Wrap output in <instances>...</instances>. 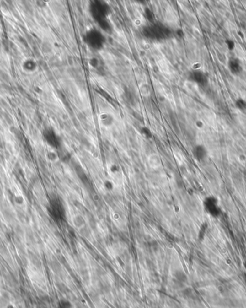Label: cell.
<instances>
[{"instance_id":"1","label":"cell","mask_w":246,"mask_h":308,"mask_svg":"<svg viewBox=\"0 0 246 308\" xmlns=\"http://www.w3.org/2000/svg\"><path fill=\"white\" fill-rule=\"evenodd\" d=\"M87 41L88 45L97 50L102 48L105 43L104 35L94 29L91 30L87 33Z\"/></svg>"},{"instance_id":"2","label":"cell","mask_w":246,"mask_h":308,"mask_svg":"<svg viewBox=\"0 0 246 308\" xmlns=\"http://www.w3.org/2000/svg\"><path fill=\"white\" fill-rule=\"evenodd\" d=\"M99 120L101 125L104 127H111L115 121L114 117L108 112L102 113V114L99 115Z\"/></svg>"},{"instance_id":"3","label":"cell","mask_w":246,"mask_h":308,"mask_svg":"<svg viewBox=\"0 0 246 308\" xmlns=\"http://www.w3.org/2000/svg\"><path fill=\"white\" fill-rule=\"evenodd\" d=\"M72 222H73V226H74L76 228L78 229V230L82 229L86 225V220L84 217L80 213L74 214V215H73L72 218Z\"/></svg>"},{"instance_id":"4","label":"cell","mask_w":246,"mask_h":308,"mask_svg":"<svg viewBox=\"0 0 246 308\" xmlns=\"http://www.w3.org/2000/svg\"><path fill=\"white\" fill-rule=\"evenodd\" d=\"M191 78L194 82L199 84H205L206 82V76L205 74L199 71H194L191 74Z\"/></svg>"},{"instance_id":"5","label":"cell","mask_w":246,"mask_h":308,"mask_svg":"<svg viewBox=\"0 0 246 308\" xmlns=\"http://www.w3.org/2000/svg\"><path fill=\"white\" fill-rule=\"evenodd\" d=\"M148 164L152 169H157L161 166V160L158 155L152 154L148 158Z\"/></svg>"},{"instance_id":"6","label":"cell","mask_w":246,"mask_h":308,"mask_svg":"<svg viewBox=\"0 0 246 308\" xmlns=\"http://www.w3.org/2000/svg\"><path fill=\"white\" fill-rule=\"evenodd\" d=\"M194 157L197 160H202L205 158L206 155V151L205 147L202 145H197L195 147L194 150Z\"/></svg>"},{"instance_id":"7","label":"cell","mask_w":246,"mask_h":308,"mask_svg":"<svg viewBox=\"0 0 246 308\" xmlns=\"http://www.w3.org/2000/svg\"><path fill=\"white\" fill-rule=\"evenodd\" d=\"M229 68H230V71L233 73H239L242 71V67H241L240 62L238 60H236V59H233V60L230 61V62H229Z\"/></svg>"},{"instance_id":"8","label":"cell","mask_w":246,"mask_h":308,"mask_svg":"<svg viewBox=\"0 0 246 308\" xmlns=\"http://www.w3.org/2000/svg\"><path fill=\"white\" fill-rule=\"evenodd\" d=\"M175 277L177 281L181 283H184L187 281V277L185 273L182 272H176L175 273Z\"/></svg>"},{"instance_id":"9","label":"cell","mask_w":246,"mask_h":308,"mask_svg":"<svg viewBox=\"0 0 246 308\" xmlns=\"http://www.w3.org/2000/svg\"><path fill=\"white\" fill-rule=\"evenodd\" d=\"M58 308H72V305L70 301L63 299L58 302Z\"/></svg>"},{"instance_id":"10","label":"cell","mask_w":246,"mask_h":308,"mask_svg":"<svg viewBox=\"0 0 246 308\" xmlns=\"http://www.w3.org/2000/svg\"><path fill=\"white\" fill-rule=\"evenodd\" d=\"M236 106L238 108H240V109H243V108L246 107V102L244 100L240 99L237 100V102H236Z\"/></svg>"},{"instance_id":"11","label":"cell","mask_w":246,"mask_h":308,"mask_svg":"<svg viewBox=\"0 0 246 308\" xmlns=\"http://www.w3.org/2000/svg\"><path fill=\"white\" fill-rule=\"evenodd\" d=\"M141 92H142V94L143 95H149V92H150V89H149V88L148 87H147V84H143L142 86V87H141Z\"/></svg>"},{"instance_id":"12","label":"cell","mask_w":246,"mask_h":308,"mask_svg":"<svg viewBox=\"0 0 246 308\" xmlns=\"http://www.w3.org/2000/svg\"><path fill=\"white\" fill-rule=\"evenodd\" d=\"M183 294L187 297H191L193 295V291L191 289H186L183 291Z\"/></svg>"},{"instance_id":"13","label":"cell","mask_w":246,"mask_h":308,"mask_svg":"<svg viewBox=\"0 0 246 308\" xmlns=\"http://www.w3.org/2000/svg\"><path fill=\"white\" fill-rule=\"evenodd\" d=\"M226 43H227V45L228 46V48L230 49V50H233V49L234 48L235 43H234V42H233V41L227 40V41H226Z\"/></svg>"},{"instance_id":"14","label":"cell","mask_w":246,"mask_h":308,"mask_svg":"<svg viewBox=\"0 0 246 308\" xmlns=\"http://www.w3.org/2000/svg\"><path fill=\"white\" fill-rule=\"evenodd\" d=\"M7 308H16V307H14V305H9L7 307Z\"/></svg>"},{"instance_id":"15","label":"cell","mask_w":246,"mask_h":308,"mask_svg":"<svg viewBox=\"0 0 246 308\" xmlns=\"http://www.w3.org/2000/svg\"><path fill=\"white\" fill-rule=\"evenodd\" d=\"M244 266H245V268H246V262H245V264H244Z\"/></svg>"}]
</instances>
